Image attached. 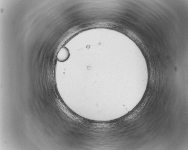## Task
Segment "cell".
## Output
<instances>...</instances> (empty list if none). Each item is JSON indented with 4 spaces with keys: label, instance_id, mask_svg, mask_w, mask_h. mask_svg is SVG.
I'll return each mask as SVG.
<instances>
[{
    "label": "cell",
    "instance_id": "6da1fadb",
    "mask_svg": "<svg viewBox=\"0 0 188 150\" xmlns=\"http://www.w3.org/2000/svg\"><path fill=\"white\" fill-rule=\"evenodd\" d=\"M70 54L68 49L64 47L60 49L57 56V59L59 61L63 62L68 59Z\"/></svg>",
    "mask_w": 188,
    "mask_h": 150
}]
</instances>
